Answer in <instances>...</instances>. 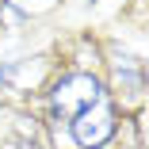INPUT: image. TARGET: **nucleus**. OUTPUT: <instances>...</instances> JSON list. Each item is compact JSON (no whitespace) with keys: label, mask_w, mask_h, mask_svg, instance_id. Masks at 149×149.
Instances as JSON below:
<instances>
[{"label":"nucleus","mask_w":149,"mask_h":149,"mask_svg":"<svg viewBox=\"0 0 149 149\" xmlns=\"http://www.w3.org/2000/svg\"><path fill=\"white\" fill-rule=\"evenodd\" d=\"M69 126H73V138H77L80 149H100L103 141H111V134H115V115H111L107 96H103L96 107H88L84 115H77Z\"/></svg>","instance_id":"nucleus-2"},{"label":"nucleus","mask_w":149,"mask_h":149,"mask_svg":"<svg viewBox=\"0 0 149 149\" xmlns=\"http://www.w3.org/2000/svg\"><path fill=\"white\" fill-rule=\"evenodd\" d=\"M50 100H54V111L73 123L77 115H84L88 107H96L103 100V88H100V80L92 73H73L65 80H57V88H54Z\"/></svg>","instance_id":"nucleus-1"}]
</instances>
